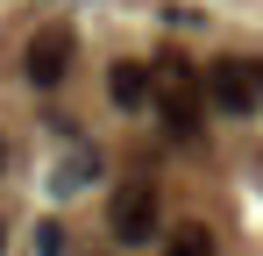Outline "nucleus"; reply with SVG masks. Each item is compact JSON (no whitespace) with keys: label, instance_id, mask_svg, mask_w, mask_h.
Segmentation results:
<instances>
[{"label":"nucleus","instance_id":"nucleus-9","mask_svg":"<svg viewBox=\"0 0 263 256\" xmlns=\"http://www.w3.org/2000/svg\"><path fill=\"white\" fill-rule=\"evenodd\" d=\"M249 64H256V93H263V57H249Z\"/></svg>","mask_w":263,"mask_h":256},{"label":"nucleus","instance_id":"nucleus-8","mask_svg":"<svg viewBox=\"0 0 263 256\" xmlns=\"http://www.w3.org/2000/svg\"><path fill=\"white\" fill-rule=\"evenodd\" d=\"M36 256H64V228H57V221L36 228Z\"/></svg>","mask_w":263,"mask_h":256},{"label":"nucleus","instance_id":"nucleus-11","mask_svg":"<svg viewBox=\"0 0 263 256\" xmlns=\"http://www.w3.org/2000/svg\"><path fill=\"white\" fill-rule=\"evenodd\" d=\"M0 249H7V228H0Z\"/></svg>","mask_w":263,"mask_h":256},{"label":"nucleus","instance_id":"nucleus-6","mask_svg":"<svg viewBox=\"0 0 263 256\" xmlns=\"http://www.w3.org/2000/svg\"><path fill=\"white\" fill-rule=\"evenodd\" d=\"M171 256H214V228L178 221V228H171Z\"/></svg>","mask_w":263,"mask_h":256},{"label":"nucleus","instance_id":"nucleus-7","mask_svg":"<svg viewBox=\"0 0 263 256\" xmlns=\"http://www.w3.org/2000/svg\"><path fill=\"white\" fill-rule=\"evenodd\" d=\"M86 171H92V157L79 150L71 164H57V178H50V185H57V192H71V185H86Z\"/></svg>","mask_w":263,"mask_h":256},{"label":"nucleus","instance_id":"nucleus-4","mask_svg":"<svg viewBox=\"0 0 263 256\" xmlns=\"http://www.w3.org/2000/svg\"><path fill=\"white\" fill-rule=\"evenodd\" d=\"M206 100H214L220 114L249 121V114L263 107V93H256V64H249V57H214V64H206Z\"/></svg>","mask_w":263,"mask_h":256},{"label":"nucleus","instance_id":"nucleus-5","mask_svg":"<svg viewBox=\"0 0 263 256\" xmlns=\"http://www.w3.org/2000/svg\"><path fill=\"white\" fill-rule=\"evenodd\" d=\"M107 100L114 107H142L149 100V64H114L107 71Z\"/></svg>","mask_w":263,"mask_h":256},{"label":"nucleus","instance_id":"nucleus-3","mask_svg":"<svg viewBox=\"0 0 263 256\" xmlns=\"http://www.w3.org/2000/svg\"><path fill=\"white\" fill-rule=\"evenodd\" d=\"M71 57H79V36L64 29V22H43L36 36H29V50H22V71H29V85H64L71 79Z\"/></svg>","mask_w":263,"mask_h":256},{"label":"nucleus","instance_id":"nucleus-2","mask_svg":"<svg viewBox=\"0 0 263 256\" xmlns=\"http://www.w3.org/2000/svg\"><path fill=\"white\" fill-rule=\"evenodd\" d=\"M157 107H164V128H171L178 142H199V71H192L185 57H164V93H157Z\"/></svg>","mask_w":263,"mask_h":256},{"label":"nucleus","instance_id":"nucleus-1","mask_svg":"<svg viewBox=\"0 0 263 256\" xmlns=\"http://www.w3.org/2000/svg\"><path fill=\"white\" fill-rule=\"evenodd\" d=\"M107 228H114V242H121V249L157 242V235H164V192H157L149 178H128V185L107 199Z\"/></svg>","mask_w":263,"mask_h":256},{"label":"nucleus","instance_id":"nucleus-10","mask_svg":"<svg viewBox=\"0 0 263 256\" xmlns=\"http://www.w3.org/2000/svg\"><path fill=\"white\" fill-rule=\"evenodd\" d=\"M0 164H7V142H0Z\"/></svg>","mask_w":263,"mask_h":256}]
</instances>
